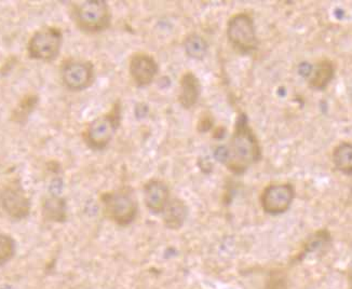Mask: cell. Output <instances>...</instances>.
<instances>
[{
	"instance_id": "1",
	"label": "cell",
	"mask_w": 352,
	"mask_h": 289,
	"mask_svg": "<svg viewBox=\"0 0 352 289\" xmlns=\"http://www.w3.org/2000/svg\"><path fill=\"white\" fill-rule=\"evenodd\" d=\"M214 157L236 175H242L250 166L261 161L262 148L245 113H240L236 118L228 146L217 147Z\"/></svg>"
},
{
	"instance_id": "2",
	"label": "cell",
	"mask_w": 352,
	"mask_h": 289,
	"mask_svg": "<svg viewBox=\"0 0 352 289\" xmlns=\"http://www.w3.org/2000/svg\"><path fill=\"white\" fill-rule=\"evenodd\" d=\"M101 201L106 217L118 226H129L138 216L139 205L129 188L105 192L102 194Z\"/></svg>"
},
{
	"instance_id": "3",
	"label": "cell",
	"mask_w": 352,
	"mask_h": 289,
	"mask_svg": "<svg viewBox=\"0 0 352 289\" xmlns=\"http://www.w3.org/2000/svg\"><path fill=\"white\" fill-rule=\"evenodd\" d=\"M121 105L119 102L113 104V108L94 119L83 132V139L91 149L103 150L109 146L113 135L120 126Z\"/></svg>"
},
{
	"instance_id": "4",
	"label": "cell",
	"mask_w": 352,
	"mask_h": 289,
	"mask_svg": "<svg viewBox=\"0 0 352 289\" xmlns=\"http://www.w3.org/2000/svg\"><path fill=\"white\" fill-rule=\"evenodd\" d=\"M73 16L77 26L87 33H100L111 26V8L105 0H87L76 3Z\"/></svg>"
},
{
	"instance_id": "5",
	"label": "cell",
	"mask_w": 352,
	"mask_h": 289,
	"mask_svg": "<svg viewBox=\"0 0 352 289\" xmlns=\"http://www.w3.org/2000/svg\"><path fill=\"white\" fill-rule=\"evenodd\" d=\"M227 39L236 52L250 54L258 48L254 19L249 13H236L229 19Z\"/></svg>"
},
{
	"instance_id": "6",
	"label": "cell",
	"mask_w": 352,
	"mask_h": 289,
	"mask_svg": "<svg viewBox=\"0 0 352 289\" xmlns=\"http://www.w3.org/2000/svg\"><path fill=\"white\" fill-rule=\"evenodd\" d=\"M63 34L58 27H45L37 30L28 45V56L38 60H53L60 53Z\"/></svg>"
},
{
	"instance_id": "7",
	"label": "cell",
	"mask_w": 352,
	"mask_h": 289,
	"mask_svg": "<svg viewBox=\"0 0 352 289\" xmlns=\"http://www.w3.org/2000/svg\"><path fill=\"white\" fill-rule=\"evenodd\" d=\"M0 207L10 218L22 220L30 215L32 204L20 183L13 181L1 189Z\"/></svg>"
},
{
	"instance_id": "8",
	"label": "cell",
	"mask_w": 352,
	"mask_h": 289,
	"mask_svg": "<svg viewBox=\"0 0 352 289\" xmlns=\"http://www.w3.org/2000/svg\"><path fill=\"white\" fill-rule=\"evenodd\" d=\"M295 198V189L291 184H274L266 187L261 196V204L265 213L283 214L289 211Z\"/></svg>"
},
{
	"instance_id": "9",
	"label": "cell",
	"mask_w": 352,
	"mask_h": 289,
	"mask_svg": "<svg viewBox=\"0 0 352 289\" xmlns=\"http://www.w3.org/2000/svg\"><path fill=\"white\" fill-rule=\"evenodd\" d=\"M62 80L72 91H82L94 83V67L87 60H68L62 67Z\"/></svg>"
},
{
	"instance_id": "10",
	"label": "cell",
	"mask_w": 352,
	"mask_h": 289,
	"mask_svg": "<svg viewBox=\"0 0 352 289\" xmlns=\"http://www.w3.org/2000/svg\"><path fill=\"white\" fill-rule=\"evenodd\" d=\"M129 71L132 80L139 88L149 86L158 73L159 68L156 60L147 53H135L130 60Z\"/></svg>"
},
{
	"instance_id": "11",
	"label": "cell",
	"mask_w": 352,
	"mask_h": 289,
	"mask_svg": "<svg viewBox=\"0 0 352 289\" xmlns=\"http://www.w3.org/2000/svg\"><path fill=\"white\" fill-rule=\"evenodd\" d=\"M144 202L153 214H162L166 204L169 203L170 189L164 181L151 179L143 189Z\"/></svg>"
},
{
	"instance_id": "12",
	"label": "cell",
	"mask_w": 352,
	"mask_h": 289,
	"mask_svg": "<svg viewBox=\"0 0 352 289\" xmlns=\"http://www.w3.org/2000/svg\"><path fill=\"white\" fill-rule=\"evenodd\" d=\"M201 94V83L198 77L191 71L182 76L179 82V102L182 107L190 109L198 103Z\"/></svg>"
},
{
	"instance_id": "13",
	"label": "cell",
	"mask_w": 352,
	"mask_h": 289,
	"mask_svg": "<svg viewBox=\"0 0 352 289\" xmlns=\"http://www.w3.org/2000/svg\"><path fill=\"white\" fill-rule=\"evenodd\" d=\"M188 217V207L179 198L170 199L162 211L164 226L170 230H179L184 226Z\"/></svg>"
},
{
	"instance_id": "14",
	"label": "cell",
	"mask_w": 352,
	"mask_h": 289,
	"mask_svg": "<svg viewBox=\"0 0 352 289\" xmlns=\"http://www.w3.org/2000/svg\"><path fill=\"white\" fill-rule=\"evenodd\" d=\"M335 71L336 68L332 60L327 58L320 60L316 67L311 69L308 79V86L315 91L325 90L334 79Z\"/></svg>"
},
{
	"instance_id": "15",
	"label": "cell",
	"mask_w": 352,
	"mask_h": 289,
	"mask_svg": "<svg viewBox=\"0 0 352 289\" xmlns=\"http://www.w3.org/2000/svg\"><path fill=\"white\" fill-rule=\"evenodd\" d=\"M43 218L47 222H64L67 218L66 213V202L63 198L52 196L43 201Z\"/></svg>"
},
{
	"instance_id": "16",
	"label": "cell",
	"mask_w": 352,
	"mask_h": 289,
	"mask_svg": "<svg viewBox=\"0 0 352 289\" xmlns=\"http://www.w3.org/2000/svg\"><path fill=\"white\" fill-rule=\"evenodd\" d=\"M332 161L338 171L351 176L352 174V145L349 141H342L335 147Z\"/></svg>"
},
{
	"instance_id": "17",
	"label": "cell",
	"mask_w": 352,
	"mask_h": 289,
	"mask_svg": "<svg viewBox=\"0 0 352 289\" xmlns=\"http://www.w3.org/2000/svg\"><path fill=\"white\" fill-rule=\"evenodd\" d=\"M208 43L202 36L198 34H191L187 36L186 39L184 41V49L187 56L194 60H202L208 53Z\"/></svg>"
},
{
	"instance_id": "18",
	"label": "cell",
	"mask_w": 352,
	"mask_h": 289,
	"mask_svg": "<svg viewBox=\"0 0 352 289\" xmlns=\"http://www.w3.org/2000/svg\"><path fill=\"white\" fill-rule=\"evenodd\" d=\"M38 103V97L36 95H28L23 98L22 102L19 104L18 107L13 111V120L15 122H25L28 120L30 113L35 109Z\"/></svg>"
},
{
	"instance_id": "19",
	"label": "cell",
	"mask_w": 352,
	"mask_h": 289,
	"mask_svg": "<svg viewBox=\"0 0 352 289\" xmlns=\"http://www.w3.org/2000/svg\"><path fill=\"white\" fill-rule=\"evenodd\" d=\"M16 253L14 239L9 234L0 233V267L10 262Z\"/></svg>"
},
{
	"instance_id": "20",
	"label": "cell",
	"mask_w": 352,
	"mask_h": 289,
	"mask_svg": "<svg viewBox=\"0 0 352 289\" xmlns=\"http://www.w3.org/2000/svg\"><path fill=\"white\" fill-rule=\"evenodd\" d=\"M287 279L280 272H272L270 281V289H287Z\"/></svg>"
},
{
	"instance_id": "21",
	"label": "cell",
	"mask_w": 352,
	"mask_h": 289,
	"mask_svg": "<svg viewBox=\"0 0 352 289\" xmlns=\"http://www.w3.org/2000/svg\"><path fill=\"white\" fill-rule=\"evenodd\" d=\"M213 122L214 121L212 116H208V115H206V116L201 117L198 124V131L201 132V133L210 131L212 126H213Z\"/></svg>"
}]
</instances>
